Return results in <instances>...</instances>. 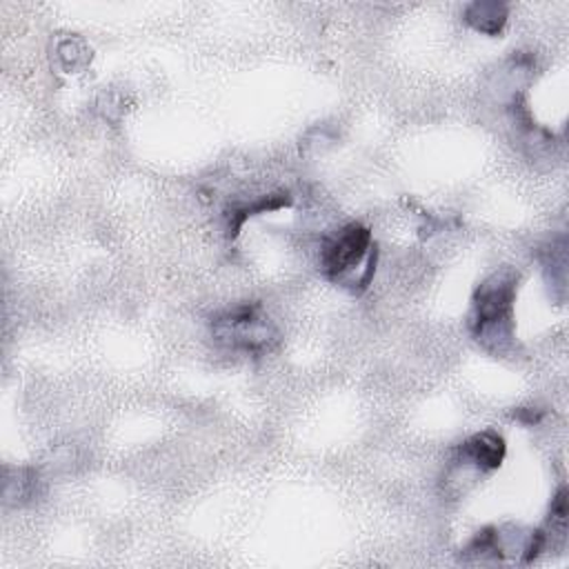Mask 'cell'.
Returning <instances> with one entry per match:
<instances>
[{"label":"cell","instance_id":"5","mask_svg":"<svg viewBox=\"0 0 569 569\" xmlns=\"http://www.w3.org/2000/svg\"><path fill=\"white\" fill-rule=\"evenodd\" d=\"M507 20V9L500 2H473L467 7V22L485 33H496Z\"/></svg>","mask_w":569,"mask_h":569},{"label":"cell","instance_id":"3","mask_svg":"<svg viewBox=\"0 0 569 569\" xmlns=\"http://www.w3.org/2000/svg\"><path fill=\"white\" fill-rule=\"evenodd\" d=\"M371 249V233L362 224H347L333 238H329L320 253L322 271L329 278L342 280L347 273L358 269Z\"/></svg>","mask_w":569,"mask_h":569},{"label":"cell","instance_id":"4","mask_svg":"<svg viewBox=\"0 0 569 569\" xmlns=\"http://www.w3.org/2000/svg\"><path fill=\"white\" fill-rule=\"evenodd\" d=\"M505 458V442L500 436L485 431L476 433L460 447V460L467 465H473L480 471L496 469Z\"/></svg>","mask_w":569,"mask_h":569},{"label":"cell","instance_id":"1","mask_svg":"<svg viewBox=\"0 0 569 569\" xmlns=\"http://www.w3.org/2000/svg\"><path fill=\"white\" fill-rule=\"evenodd\" d=\"M516 293L511 271H500L487 278L473 300V329L478 340L502 342L509 338V318Z\"/></svg>","mask_w":569,"mask_h":569},{"label":"cell","instance_id":"2","mask_svg":"<svg viewBox=\"0 0 569 569\" xmlns=\"http://www.w3.org/2000/svg\"><path fill=\"white\" fill-rule=\"evenodd\" d=\"M213 336L231 349L258 351L269 345L273 331L256 307H238L213 320Z\"/></svg>","mask_w":569,"mask_h":569}]
</instances>
